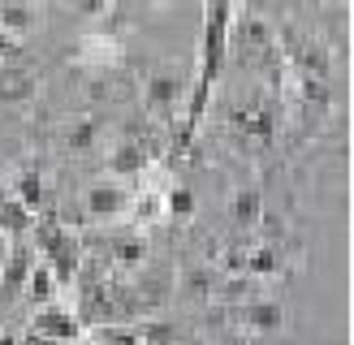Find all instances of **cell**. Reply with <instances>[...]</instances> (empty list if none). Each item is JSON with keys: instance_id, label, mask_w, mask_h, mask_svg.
I'll use <instances>...</instances> for the list:
<instances>
[{"instance_id": "cell-23", "label": "cell", "mask_w": 354, "mask_h": 345, "mask_svg": "<svg viewBox=\"0 0 354 345\" xmlns=\"http://www.w3.org/2000/svg\"><path fill=\"white\" fill-rule=\"evenodd\" d=\"M17 48H22V43H17L13 34H5V30H0V61H13V57H17Z\"/></svg>"}, {"instance_id": "cell-14", "label": "cell", "mask_w": 354, "mask_h": 345, "mask_svg": "<svg viewBox=\"0 0 354 345\" xmlns=\"http://www.w3.org/2000/svg\"><path fill=\"white\" fill-rule=\"evenodd\" d=\"M30 229H35V212H26V207L9 195V186L0 181V233H5V237H22Z\"/></svg>"}, {"instance_id": "cell-25", "label": "cell", "mask_w": 354, "mask_h": 345, "mask_svg": "<svg viewBox=\"0 0 354 345\" xmlns=\"http://www.w3.org/2000/svg\"><path fill=\"white\" fill-rule=\"evenodd\" d=\"M9 250H13V246H9V237L0 233V272H5V259H9Z\"/></svg>"}, {"instance_id": "cell-11", "label": "cell", "mask_w": 354, "mask_h": 345, "mask_svg": "<svg viewBox=\"0 0 354 345\" xmlns=\"http://www.w3.org/2000/svg\"><path fill=\"white\" fill-rule=\"evenodd\" d=\"M229 220L238 224V229H259L263 220V190L259 186H238L234 195H229Z\"/></svg>"}, {"instance_id": "cell-21", "label": "cell", "mask_w": 354, "mask_h": 345, "mask_svg": "<svg viewBox=\"0 0 354 345\" xmlns=\"http://www.w3.org/2000/svg\"><path fill=\"white\" fill-rule=\"evenodd\" d=\"M130 207H134V220L138 224H151V220L165 216V199L160 195H138V199H130Z\"/></svg>"}, {"instance_id": "cell-10", "label": "cell", "mask_w": 354, "mask_h": 345, "mask_svg": "<svg viewBox=\"0 0 354 345\" xmlns=\"http://www.w3.org/2000/svg\"><path fill=\"white\" fill-rule=\"evenodd\" d=\"M238 17H242V26H238V34L229 30V39H238L242 57H281V52H277V34H272V26L263 22L259 13H238Z\"/></svg>"}, {"instance_id": "cell-3", "label": "cell", "mask_w": 354, "mask_h": 345, "mask_svg": "<svg viewBox=\"0 0 354 345\" xmlns=\"http://www.w3.org/2000/svg\"><path fill=\"white\" fill-rule=\"evenodd\" d=\"M186 86H190L186 65L160 61V65L147 74V82H143V103H147V112H151V117H173V112L186 103Z\"/></svg>"}, {"instance_id": "cell-22", "label": "cell", "mask_w": 354, "mask_h": 345, "mask_svg": "<svg viewBox=\"0 0 354 345\" xmlns=\"http://www.w3.org/2000/svg\"><path fill=\"white\" fill-rule=\"evenodd\" d=\"M95 345H143V341H138V328H113V324H104L100 333H95Z\"/></svg>"}, {"instance_id": "cell-24", "label": "cell", "mask_w": 354, "mask_h": 345, "mask_svg": "<svg viewBox=\"0 0 354 345\" xmlns=\"http://www.w3.org/2000/svg\"><path fill=\"white\" fill-rule=\"evenodd\" d=\"M22 345H61V341H48V337H39V333H26Z\"/></svg>"}, {"instance_id": "cell-16", "label": "cell", "mask_w": 354, "mask_h": 345, "mask_svg": "<svg viewBox=\"0 0 354 345\" xmlns=\"http://www.w3.org/2000/svg\"><path fill=\"white\" fill-rule=\"evenodd\" d=\"M26 298L35 302V306H48L52 298H57V276H52V268L48 264H35L30 268V276H26Z\"/></svg>"}, {"instance_id": "cell-13", "label": "cell", "mask_w": 354, "mask_h": 345, "mask_svg": "<svg viewBox=\"0 0 354 345\" xmlns=\"http://www.w3.org/2000/svg\"><path fill=\"white\" fill-rule=\"evenodd\" d=\"M30 268H35V250L30 246H13L9 259H5V272H0V289H5V298H17V293L26 289Z\"/></svg>"}, {"instance_id": "cell-20", "label": "cell", "mask_w": 354, "mask_h": 345, "mask_svg": "<svg viewBox=\"0 0 354 345\" xmlns=\"http://www.w3.org/2000/svg\"><path fill=\"white\" fill-rule=\"evenodd\" d=\"M138 341H143V345H186V333H182V328H173V324L156 319V324L138 328Z\"/></svg>"}, {"instance_id": "cell-1", "label": "cell", "mask_w": 354, "mask_h": 345, "mask_svg": "<svg viewBox=\"0 0 354 345\" xmlns=\"http://www.w3.org/2000/svg\"><path fill=\"white\" fill-rule=\"evenodd\" d=\"M234 5H207L203 9V43H199V82H194V91L186 99V121L182 130H177V147H190L194 130L203 126L207 117V103H212V91H216L221 82V69L229 61V30H234Z\"/></svg>"}, {"instance_id": "cell-9", "label": "cell", "mask_w": 354, "mask_h": 345, "mask_svg": "<svg viewBox=\"0 0 354 345\" xmlns=\"http://www.w3.org/2000/svg\"><path fill=\"white\" fill-rule=\"evenodd\" d=\"M82 207H86V216H95V220H113V216H126L130 212V190L121 186V181H91L86 186V195H82Z\"/></svg>"}, {"instance_id": "cell-15", "label": "cell", "mask_w": 354, "mask_h": 345, "mask_svg": "<svg viewBox=\"0 0 354 345\" xmlns=\"http://www.w3.org/2000/svg\"><path fill=\"white\" fill-rule=\"evenodd\" d=\"M109 255H113V264L117 268H143L147 264V255H151V246L138 233H126V237H113V246H109Z\"/></svg>"}, {"instance_id": "cell-8", "label": "cell", "mask_w": 354, "mask_h": 345, "mask_svg": "<svg viewBox=\"0 0 354 345\" xmlns=\"http://www.w3.org/2000/svg\"><path fill=\"white\" fill-rule=\"evenodd\" d=\"M39 95V69L26 61H0V103H30Z\"/></svg>"}, {"instance_id": "cell-7", "label": "cell", "mask_w": 354, "mask_h": 345, "mask_svg": "<svg viewBox=\"0 0 354 345\" xmlns=\"http://www.w3.org/2000/svg\"><path fill=\"white\" fill-rule=\"evenodd\" d=\"M30 333H39V337H48V341L69 345V341H78V337H82V319H78L69 306L48 302V306H39V310L30 315Z\"/></svg>"}, {"instance_id": "cell-2", "label": "cell", "mask_w": 354, "mask_h": 345, "mask_svg": "<svg viewBox=\"0 0 354 345\" xmlns=\"http://www.w3.org/2000/svg\"><path fill=\"white\" fill-rule=\"evenodd\" d=\"M35 241H39V255L44 264L52 268V276H57V285H69L78 276V264H82V241L65 229L61 220H39L35 224Z\"/></svg>"}, {"instance_id": "cell-12", "label": "cell", "mask_w": 354, "mask_h": 345, "mask_svg": "<svg viewBox=\"0 0 354 345\" xmlns=\"http://www.w3.org/2000/svg\"><path fill=\"white\" fill-rule=\"evenodd\" d=\"M9 195L26 207V212H44V199H48V186H44V172L39 164H22L13 172V190Z\"/></svg>"}, {"instance_id": "cell-18", "label": "cell", "mask_w": 354, "mask_h": 345, "mask_svg": "<svg viewBox=\"0 0 354 345\" xmlns=\"http://www.w3.org/2000/svg\"><path fill=\"white\" fill-rule=\"evenodd\" d=\"M95 138H100V121L95 117H78V121H69V130H65V147L69 151H91Z\"/></svg>"}, {"instance_id": "cell-6", "label": "cell", "mask_w": 354, "mask_h": 345, "mask_svg": "<svg viewBox=\"0 0 354 345\" xmlns=\"http://www.w3.org/2000/svg\"><path fill=\"white\" fill-rule=\"evenodd\" d=\"M151 155H156V143H151V134H126V138H117V147L109 151V172H117V177H138V172H147L151 164Z\"/></svg>"}, {"instance_id": "cell-17", "label": "cell", "mask_w": 354, "mask_h": 345, "mask_svg": "<svg viewBox=\"0 0 354 345\" xmlns=\"http://www.w3.org/2000/svg\"><path fill=\"white\" fill-rule=\"evenodd\" d=\"M35 17H39V13H35L30 5H0V30L13 34V39L22 43V34L35 26Z\"/></svg>"}, {"instance_id": "cell-27", "label": "cell", "mask_w": 354, "mask_h": 345, "mask_svg": "<svg viewBox=\"0 0 354 345\" xmlns=\"http://www.w3.org/2000/svg\"><path fill=\"white\" fill-rule=\"evenodd\" d=\"M216 345H251V341H216Z\"/></svg>"}, {"instance_id": "cell-4", "label": "cell", "mask_w": 354, "mask_h": 345, "mask_svg": "<svg viewBox=\"0 0 354 345\" xmlns=\"http://www.w3.org/2000/svg\"><path fill=\"white\" fill-rule=\"evenodd\" d=\"M277 103L272 99H255V103H238L234 112H229V130H234L242 143H259L268 147L277 138Z\"/></svg>"}, {"instance_id": "cell-26", "label": "cell", "mask_w": 354, "mask_h": 345, "mask_svg": "<svg viewBox=\"0 0 354 345\" xmlns=\"http://www.w3.org/2000/svg\"><path fill=\"white\" fill-rule=\"evenodd\" d=\"M0 345H22V341H17V337H0Z\"/></svg>"}, {"instance_id": "cell-5", "label": "cell", "mask_w": 354, "mask_h": 345, "mask_svg": "<svg viewBox=\"0 0 354 345\" xmlns=\"http://www.w3.org/2000/svg\"><path fill=\"white\" fill-rule=\"evenodd\" d=\"M234 310V324L246 328V333H255V337H272L286 328V306H281L277 298H251V302H238V306H229Z\"/></svg>"}, {"instance_id": "cell-19", "label": "cell", "mask_w": 354, "mask_h": 345, "mask_svg": "<svg viewBox=\"0 0 354 345\" xmlns=\"http://www.w3.org/2000/svg\"><path fill=\"white\" fill-rule=\"evenodd\" d=\"M194 207H199V199H194L190 186H173L165 195V216H173V220H190Z\"/></svg>"}]
</instances>
